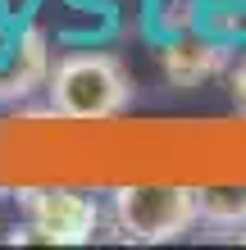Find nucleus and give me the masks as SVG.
I'll list each match as a JSON object with an SVG mask.
<instances>
[{
	"label": "nucleus",
	"instance_id": "6",
	"mask_svg": "<svg viewBox=\"0 0 246 250\" xmlns=\"http://www.w3.org/2000/svg\"><path fill=\"white\" fill-rule=\"evenodd\" d=\"M196 218L219 232L246 228V187H196Z\"/></svg>",
	"mask_w": 246,
	"mask_h": 250
},
{
	"label": "nucleus",
	"instance_id": "4",
	"mask_svg": "<svg viewBox=\"0 0 246 250\" xmlns=\"http://www.w3.org/2000/svg\"><path fill=\"white\" fill-rule=\"evenodd\" d=\"M50 78V37L37 23L9 27L0 19V105H19L32 91H46Z\"/></svg>",
	"mask_w": 246,
	"mask_h": 250
},
{
	"label": "nucleus",
	"instance_id": "1",
	"mask_svg": "<svg viewBox=\"0 0 246 250\" xmlns=\"http://www.w3.org/2000/svg\"><path fill=\"white\" fill-rule=\"evenodd\" d=\"M46 100L68 123H105L133 105V73L110 50H68L50 64Z\"/></svg>",
	"mask_w": 246,
	"mask_h": 250
},
{
	"label": "nucleus",
	"instance_id": "5",
	"mask_svg": "<svg viewBox=\"0 0 246 250\" xmlns=\"http://www.w3.org/2000/svg\"><path fill=\"white\" fill-rule=\"evenodd\" d=\"M228 55H233V41L210 32V27H182V32H169V41L160 46V73L169 86H201L210 78L228 73Z\"/></svg>",
	"mask_w": 246,
	"mask_h": 250
},
{
	"label": "nucleus",
	"instance_id": "8",
	"mask_svg": "<svg viewBox=\"0 0 246 250\" xmlns=\"http://www.w3.org/2000/svg\"><path fill=\"white\" fill-rule=\"evenodd\" d=\"M237 237H242V241H246V228H242V232H237Z\"/></svg>",
	"mask_w": 246,
	"mask_h": 250
},
{
	"label": "nucleus",
	"instance_id": "2",
	"mask_svg": "<svg viewBox=\"0 0 246 250\" xmlns=\"http://www.w3.org/2000/svg\"><path fill=\"white\" fill-rule=\"evenodd\" d=\"M119 237L141 246H164L187 237L196 218V187H119L110 196Z\"/></svg>",
	"mask_w": 246,
	"mask_h": 250
},
{
	"label": "nucleus",
	"instance_id": "7",
	"mask_svg": "<svg viewBox=\"0 0 246 250\" xmlns=\"http://www.w3.org/2000/svg\"><path fill=\"white\" fill-rule=\"evenodd\" d=\"M228 96H233V105L246 114V60H237L228 68Z\"/></svg>",
	"mask_w": 246,
	"mask_h": 250
},
{
	"label": "nucleus",
	"instance_id": "3",
	"mask_svg": "<svg viewBox=\"0 0 246 250\" xmlns=\"http://www.w3.org/2000/svg\"><path fill=\"white\" fill-rule=\"evenodd\" d=\"M23 232L14 228L9 241H41V246H87L100 228V205L68 187H32L19 191Z\"/></svg>",
	"mask_w": 246,
	"mask_h": 250
}]
</instances>
